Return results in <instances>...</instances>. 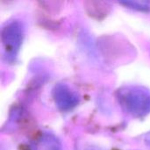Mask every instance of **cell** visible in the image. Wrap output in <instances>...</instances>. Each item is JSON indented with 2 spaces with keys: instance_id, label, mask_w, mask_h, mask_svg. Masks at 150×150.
Segmentation results:
<instances>
[{
  "instance_id": "1",
  "label": "cell",
  "mask_w": 150,
  "mask_h": 150,
  "mask_svg": "<svg viewBox=\"0 0 150 150\" xmlns=\"http://www.w3.org/2000/svg\"><path fill=\"white\" fill-rule=\"evenodd\" d=\"M122 107L134 116H142L150 111V93L140 87H127L119 91Z\"/></svg>"
},
{
  "instance_id": "2",
  "label": "cell",
  "mask_w": 150,
  "mask_h": 150,
  "mask_svg": "<svg viewBox=\"0 0 150 150\" xmlns=\"http://www.w3.org/2000/svg\"><path fill=\"white\" fill-rule=\"evenodd\" d=\"M22 28L18 22H11L2 32V41L6 55L15 57L22 40Z\"/></svg>"
},
{
  "instance_id": "3",
  "label": "cell",
  "mask_w": 150,
  "mask_h": 150,
  "mask_svg": "<svg viewBox=\"0 0 150 150\" xmlns=\"http://www.w3.org/2000/svg\"><path fill=\"white\" fill-rule=\"evenodd\" d=\"M54 98L58 106L62 110H67L75 106L77 102V98L75 96V94L66 86L62 85L55 88Z\"/></svg>"
},
{
  "instance_id": "4",
  "label": "cell",
  "mask_w": 150,
  "mask_h": 150,
  "mask_svg": "<svg viewBox=\"0 0 150 150\" xmlns=\"http://www.w3.org/2000/svg\"><path fill=\"white\" fill-rule=\"evenodd\" d=\"M29 150H61L59 142L50 134H43L37 138L28 148Z\"/></svg>"
},
{
  "instance_id": "5",
  "label": "cell",
  "mask_w": 150,
  "mask_h": 150,
  "mask_svg": "<svg viewBox=\"0 0 150 150\" xmlns=\"http://www.w3.org/2000/svg\"><path fill=\"white\" fill-rule=\"evenodd\" d=\"M120 4L138 10H148L150 5L149 1H125L120 2Z\"/></svg>"
},
{
  "instance_id": "6",
  "label": "cell",
  "mask_w": 150,
  "mask_h": 150,
  "mask_svg": "<svg viewBox=\"0 0 150 150\" xmlns=\"http://www.w3.org/2000/svg\"><path fill=\"white\" fill-rule=\"evenodd\" d=\"M146 142H147V143L149 144L150 146V133L147 135V138H146Z\"/></svg>"
}]
</instances>
